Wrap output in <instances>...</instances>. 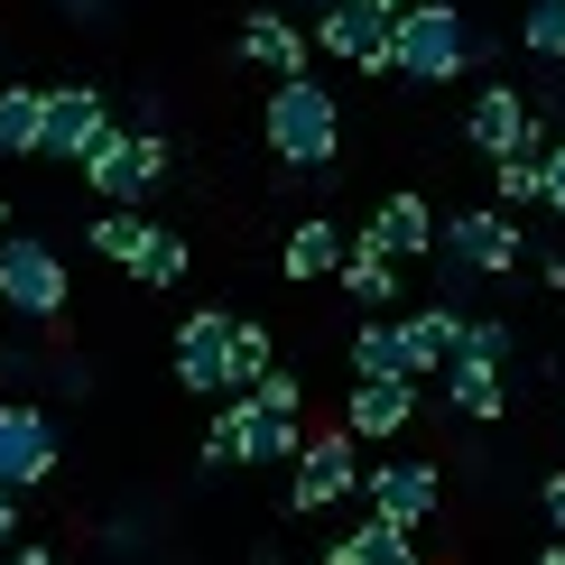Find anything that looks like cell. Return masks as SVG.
<instances>
[{
    "instance_id": "6da1fadb",
    "label": "cell",
    "mask_w": 565,
    "mask_h": 565,
    "mask_svg": "<svg viewBox=\"0 0 565 565\" xmlns=\"http://www.w3.org/2000/svg\"><path fill=\"white\" fill-rule=\"evenodd\" d=\"M260 130H269V158H278L288 177H324V168H334V149H343V111H334V93H324L316 75H288V84H278Z\"/></svg>"
},
{
    "instance_id": "7a4b0ae2",
    "label": "cell",
    "mask_w": 565,
    "mask_h": 565,
    "mask_svg": "<svg viewBox=\"0 0 565 565\" xmlns=\"http://www.w3.org/2000/svg\"><path fill=\"white\" fill-rule=\"evenodd\" d=\"M473 65V29H463L455 0H408L390 29V75L398 84H455Z\"/></svg>"
},
{
    "instance_id": "3957f363",
    "label": "cell",
    "mask_w": 565,
    "mask_h": 565,
    "mask_svg": "<svg viewBox=\"0 0 565 565\" xmlns=\"http://www.w3.org/2000/svg\"><path fill=\"white\" fill-rule=\"evenodd\" d=\"M306 455V417L288 408H269V398H223L214 408V427H204V463L214 473H232V463H297Z\"/></svg>"
},
{
    "instance_id": "277c9868",
    "label": "cell",
    "mask_w": 565,
    "mask_h": 565,
    "mask_svg": "<svg viewBox=\"0 0 565 565\" xmlns=\"http://www.w3.org/2000/svg\"><path fill=\"white\" fill-rule=\"evenodd\" d=\"M0 306H10L19 324H56L65 306H75V269H65V250L38 242V232H10V242H0Z\"/></svg>"
},
{
    "instance_id": "5b68a950",
    "label": "cell",
    "mask_w": 565,
    "mask_h": 565,
    "mask_svg": "<svg viewBox=\"0 0 565 565\" xmlns=\"http://www.w3.org/2000/svg\"><path fill=\"white\" fill-rule=\"evenodd\" d=\"M463 139H473V158L501 168V158H547V149H556V121L529 103L520 84H482L473 111H463Z\"/></svg>"
},
{
    "instance_id": "8992f818",
    "label": "cell",
    "mask_w": 565,
    "mask_h": 565,
    "mask_svg": "<svg viewBox=\"0 0 565 565\" xmlns=\"http://www.w3.org/2000/svg\"><path fill=\"white\" fill-rule=\"evenodd\" d=\"M158 177H168V130H121V121H111L84 149V185L103 204H130V214H139V195H149Z\"/></svg>"
},
{
    "instance_id": "52a82bcc",
    "label": "cell",
    "mask_w": 565,
    "mask_h": 565,
    "mask_svg": "<svg viewBox=\"0 0 565 565\" xmlns=\"http://www.w3.org/2000/svg\"><path fill=\"white\" fill-rule=\"evenodd\" d=\"M436 260H445V278H510L520 269V223L501 204H473V214L436 223Z\"/></svg>"
},
{
    "instance_id": "ba28073f",
    "label": "cell",
    "mask_w": 565,
    "mask_h": 565,
    "mask_svg": "<svg viewBox=\"0 0 565 565\" xmlns=\"http://www.w3.org/2000/svg\"><path fill=\"white\" fill-rule=\"evenodd\" d=\"M56 463H65L56 417L29 408V398H0V491H38V482H56Z\"/></svg>"
},
{
    "instance_id": "9c48e42d",
    "label": "cell",
    "mask_w": 565,
    "mask_h": 565,
    "mask_svg": "<svg viewBox=\"0 0 565 565\" xmlns=\"http://www.w3.org/2000/svg\"><path fill=\"white\" fill-rule=\"evenodd\" d=\"M436 501H445V473L427 455H398V463H371V473H362V510L390 520V529H408V537L436 520Z\"/></svg>"
},
{
    "instance_id": "30bf717a",
    "label": "cell",
    "mask_w": 565,
    "mask_h": 565,
    "mask_svg": "<svg viewBox=\"0 0 565 565\" xmlns=\"http://www.w3.org/2000/svg\"><path fill=\"white\" fill-rule=\"evenodd\" d=\"M111 130V103H103V84H46V121H38V158H75L84 168V149Z\"/></svg>"
},
{
    "instance_id": "8fae6325",
    "label": "cell",
    "mask_w": 565,
    "mask_h": 565,
    "mask_svg": "<svg viewBox=\"0 0 565 565\" xmlns=\"http://www.w3.org/2000/svg\"><path fill=\"white\" fill-rule=\"evenodd\" d=\"M177 381L195 398L232 390V306H195V316L177 324Z\"/></svg>"
},
{
    "instance_id": "7c38bea8",
    "label": "cell",
    "mask_w": 565,
    "mask_h": 565,
    "mask_svg": "<svg viewBox=\"0 0 565 565\" xmlns=\"http://www.w3.org/2000/svg\"><path fill=\"white\" fill-rule=\"evenodd\" d=\"M352 482H362V473H352V436H343V427H324V436H306V455H297L288 510H297V520H316V510H334Z\"/></svg>"
},
{
    "instance_id": "4fadbf2b",
    "label": "cell",
    "mask_w": 565,
    "mask_h": 565,
    "mask_svg": "<svg viewBox=\"0 0 565 565\" xmlns=\"http://www.w3.org/2000/svg\"><path fill=\"white\" fill-rule=\"evenodd\" d=\"M390 29H398V19L362 10V0H343V10H316V46H324V56H343L352 75H390Z\"/></svg>"
},
{
    "instance_id": "5bb4252c",
    "label": "cell",
    "mask_w": 565,
    "mask_h": 565,
    "mask_svg": "<svg viewBox=\"0 0 565 565\" xmlns=\"http://www.w3.org/2000/svg\"><path fill=\"white\" fill-rule=\"evenodd\" d=\"M390 324H398V352H408V381H436V371L463 352V316L455 306H417V316H390Z\"/></svg>"
},
{
    "instance_id": "9a60e30c",
    "label": "cell",
    "mask_w": 565,
    "mask_h": 565,
    "mask_svg": "<svg viewBox=\"0 0 565 565\" xmlns=\"http://www.w3.org/2000/svg\"><path fill=\"white\" fill-rule=\"evenodd\" d=\"M417 417V381H352V398H343V436H398Z\"/></svg>"
},
{
    "instance_id": "2e32d148",
    "label": "cell",
    "mask_w": 565,
    "mask_h": 565,
    "mask_svg": "<svg viewBox=\"0 0 565 565\" xmlns=\"http://www.w3.org/2000/svg\"><path fill=\"white\" fill-rule=\"evenodd\" d=\"M343 250H352V232H343V223L306 214V223L288 232V242H278V269H288L297 288H306V278H343Z\"/></svg>"
},
{
    "instance_id": "e0dca14e",
    "label": "cell",
    "mask_w": 565,
    "mask_h": 565,
    "mask_svg": "<svg viewBox=\"0 0 565 565\" xmlns=\"http://www.w3.org/2000/svg\"><path fill=\"white\" fill-rule=\"evenodd\" d=\"M362 232L390 250V260H427V250H436V214H427V195H408V185H398V195H390Z\"/></svg>"
},
{
    "instance_id": "ac0fdd59",
    "label": "cell",
    "mask_w": 565,
    "mask_h": 565,
    "mask_svg": "<svg viewBox=\"0 0 565 565\" xmlns=\"http://www.w3.org/2000/svg\"><path fill=\"white\" fill-rule=\"evenodd\" d=\"M436 381H445V398H455L463 417H482V427L510 408V381H501V362H482V352H455V362H445Z\"/></svg>"
},
{
    "instance_id": "d6986e66",
    "label": "cell",
    "mask_w": 565,
    "mask_h": 565,
    "mask_svg": "<svg viewBox=\"0 0 565 565\" xmlns=\"http://www.w3.org/2000/svg\"><path fill=\"white\" fill-rule=\"evenodd\" d=\"M242 56L269 65V75L288 84V75H306V29H288L278 10H250V19H242Z\"/></svg>"
},
{
    "instance_id": "ffe728a7",
    "label": "cell",
    "mask_w": 565,
    "mask_h": 565,
    "mask_svg": "<svg viewBox=\"0 0 565 565\" xmlns=\"http://www.w3.org/2000/svg\"><path fill=\"white\" fill-rule=\"evenodd\" d=\"M343 288L362 297V306H398V260L371 242V232H352V250H343Z\"/></svg>"
},
{
    "instance_id": "44dd1931",
    "label": "cell",
    "mask_w": 565,
    "mask_h": 565,
    "mask_svg": "<svg viewBox=\"0 0 565 565\" xmlns=\"http://www.w3.org/2000/svg\"><path fill=\"white\" fill-rule=\"evenodd\" d=\"M324 556H334V565H417V537L390 529V520H362L352 537H334Z\"/></svg>"
},
{
    "instance_id": "7402d4cb",
    "label": "cell",
    "mask_w": 565,
    "mask_h": 565,
    "mask_svg": "<svg viewBox=\"0 0 565 565\" xmlns=\"http://www.w3.org/2000/svg\"><path fill=\"white\" fill-rule=\"evenodd\" d=\"M46 121V84H0V158H38Z\"/></svg>"
},
{
    "instance_id": "603a6c76",
    "label": "cell",
    "mask_w": 565,
    "mask_h": 565,
    "mask_svg": "<svg viewBox=\"0 0 565 565\" xmlns=\"http://www.w3.org/2000/svg\"><path fill=\"white\" fill-rule=\"evenodd\" d=\"M352 381H408V352H398V324H352Z\"/></svg>"
},
{
    "instance_id": "cb8c5ba5",
    "label": "cell",
    "mask_w": 565,
    "mask_h": 565,
    "mask_svg": "<svg viewBox=\"0 0 565 565\" xmlns=\"http://www.w3.org/2000/svg\"><path fill=\"white\" fill-rule=\"evenodd\" d=\"M139 242H149V223H139L130 204H103V214H93V250H103L111 269H130V260H139Z\"/></svg>"
},
{
    "instance_id": "d4e9b609",
    "label": "cell",
    "mask_w": 565,
    "mask_h": 565,
    "mask_svg": "<svg viewBox=\"0 0 565 565\" xmlns=\"http://www.w3.org/2000/svg\"><path fill=\"white\" fill-rule=\"evenodd\" d=\"M130 278H139V288H177V278H185V242H177L168 223H149V242H139Z\"/></svg>"
},
{
    "instance_id": "484cf974",
    "label": "cell",
    "mask_w": 565,
    "mask_h": 565,
    "mask_svg": "<svg viewBox=\"0 0 565 565\" xmlns=\"http://www.w3.org/2000/svg\"><path fill=\"white\" fill-rule=\"evenodd\" d=\"M520 46L537 65H565V0H529V19H520Z\"/></svg>"
},
{
    "instance_id": "4316f807",
    "label": "cell",
    "mask_w": 565,
    "mask_h": 565,
    "mask_svg": "<svg viewBox=\"0 0 565 565\" xmlns=\"http://www.w3.org/2000/svg\"><path fill=\"white\" fill-rule=\"evenodd\" d=\"M269 371H278L269 334H260V324H242V316H232V390H260Z\"/></svg>"
},
{
    "instance_id": "83f0119b",
    "label": "cell",
    "mask_w": 565,
    "mask_h": 565,
    "mask_svg": "<svg viewBox=\"0 0 565 565\" xmlns=\"http://www.w3.org/2000/svg\"><path fill=\"white\" fill-rule=\"evenodd\" d=\"M510 204H547V158H501V214Z\"/></svg>"
},
{
    "instance_id": "f1b7e54d",
    "label": "cell",
    "mask_w": 565,
    "mask_h": 565,
    "mask_svg": "<svg viewBox=\"0 0 565 565\" xmlns=\"http://www.w3.org/2000/svg\"><path fill=\"white\" fill-rule=\"evenodd\" d=\"M463 352H482V362H510V324H501V316H463Z\"/></svg>"
},
{
    "instance_id": "f546056e",
    "label": "cell",
    "mask_w": 565,
    "mask_h": 565,
    "mask_svg": "<svg viewBox=\"0 0 565 565\" xmlns=\"http://www.w3.org/2000/svg\"><path fill=\"white\" fill-rule=\"evenodd\" d=\"M250 398H269V408H288V417H306V381H297V371H269V381L250 390Z\"/></svg>"
},
{
    "instance_id": "4dcf8cb0",
    "label": "cell",
    "mask_w": 565,
    "mask_h": 565,
    "mask_svg": "<svg viewBox=\"0 0 565 565\" xmlns=\"http://www.w3.org/2000/svg\"><path fill=\"white\" fill-rule=\"evenodd\" d=\"M547 214H565V139L547 149Z\"/></svg>"
},
{
    "instance_id": "1f68e13d",
    "label": "cell",
    "mask_w": 565,
    "mask_h": 565,
    "mask_svg": "<svg viewBox=\"0 0 565 565\" xmlns=\"http://www.w3.org/2000/svg\"><path fill=\"white\" fill-rule=\"evenodd\" d=\"M537 501H547V520L565 529V473H547V491H537Z\"/></svg>"
},
{
    "instance_id": "d6a6232c",
    "label": "cell",
    "mask_w": 565,
    "mask_h": 565,
    "mask_svg": "<svg viewBox=\"0 0 565 565\" xmlns=\"http://www.w3.org/2000/svg\"><path fill=\"white\" fill-rule=\"evenodd\" d=\"M19 537V491H0V547Z\"/></svg>"
},
{
    "instance_id": "836d02e7",
    "label": "cell",
    "mask_w": 565,
    "mask_h": 565,
    "mask_svg": "<svg viewBox=\"0 0 565 565\" xmlns=\"http://www.w3.org/2000/svg\"><path fill=\"white\" fill-rule=\"evenodd\" d=\"M10 565H65L56 547H10Z\"/></svg>"
},
{
    "instance_id": "e575fe53",
    "label": "cell",
    "mask_w": 565,
    "mask_h": 565,
    "mask_svg": "<svg viewBox=\"0 0 565 565\" xmlns=\"http://www.w3.org/2000/svg\"><path fill=\"white\" fill-rule=\"evenodd\" d=\"M65 10H75L84 29H93V19H111V0H65Z\"/></svg>"
},
{
    "instance_id": "d590c367",
    "label": "cell",
    "mask_w": 565,
    "mask_h": 565,
    "mask_svg": "<svg viewBox=\"0 0 565 565\" xmlns=\"http://www.w3.org/2000/svg\"><path fill=\"white\" fill-rule=\"evenodd\" d=\"M362 10H381V19H398V10H408V0H362Z\"/></svg>"
},
{
    "instance_id": "8d00e7d4",
    "label": "cell",
    "mask_w": 565,
    "mask_h": 565,
    "mask_svg": "<svg viewBox=\"0 0 565 565\" xmlns=\"http://www.w3.org/2000/svg\"><path fill=\"white\" fill-rule=\"evenodd\" d=\"M0 242H10V195H0Z\"/></svg>"
},
{
    "instance_id": "74e56055",
    "label": "cell",
    "mask_w": 565,
    "mask_h": 565,
    "mask_svg": "<svg viewBox=\"0 0 565 565\" xmlns=\"http://www.w3.org/2000/svg\"><path fill=\"white\" fill-rule=\"evenodd\" d=\"M537 565H565V547H547V556H537Z\"/></svg>"
},
{
    "instance_id": "f35d334b",
    "label": "cell",
    "mask_w": 565,
    "mask_h": 565,
    "mask_svg": "<svg viewBox=\"0 0 565 565\" xmlns=\"http://www.w3.org/2000/svg\"><path fill=\"white\" fill-rule=\"evenodd\" d=\"M306 10H343V0H306Z\"/></svg>"
},
{
    "instance_id": "ab89813d",
    "label": "cell",
    "mask_w": 565,
    "mask_h": 565,
    "mask_svg": "<svg viewBox=\"0 0 565 565\" xmlns=\"http://www.w3.org/2000/svg\"><path fill=\"white\" fill-rule=\"evenodd\" d=\"M556 417H565V398H556Z\"/></svg>"
}]
</instances>
